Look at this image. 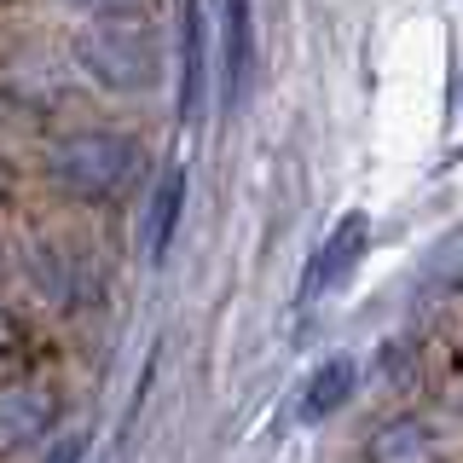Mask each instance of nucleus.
I'll use <instances>...</instances> for the list:
<instances>
[{"label": "nucleus", "mask_w": 463, "mask_h": 463, "mask_svg": "<svg viewBox=\"0 0 463 463\" xmlns=\"http://www.w3.org/2000/svg\"><path fill=\"white\" fill-rule=\"evenodd\" d=\"M139 174H145V145L139 134H122V128L64 134L47 156V180L76 203H116L139 185Z\"/></svg>", "instance_id": "nucleus-1"}, {"label": "nucleus", "mask_w": 463, "mask_h": 463, "mask_svg": "<svg viewBox=\"0 0 463 463\" xmlns=\"http://www.w3.org/2000/svg\"><path fill=\"white\" fill-rule=\"evenodd\" d=\"M76 58H81L87 76L116 87V93H145V87L156 81V41H151V29L134 24L128 12L87 29Z\"/></svg>", "instance_id": "nucleus-2"}, {"label": "nucleus", "mask_w": 463, "mask_h": 463, "mask_svg": "<svg viewBox=\"0 0 463 463\" xmlns=\"http://www.w3.org/2000/svg\"><path fill=\"white\" fill-rule=\"evenodd\" d=\"M365 243H371V221H365V214H342L336 232L325 238V250H318L313 267H307V301L325 296V289H342L347 279H354V267H359V255H365Z\"/></svg>", "instance_id": "nucleus-3"}, {"label": "nucleus", "mask_w": 463, "mask_h": 463, "mask_svg": "<svg viewBox=\"0 0 463 463\" xmlns=\"http://www.w3.org/2000/svg\"><path fill=\"white\" fill-rule=\"evenodd\" d=\"M221 76H226V105H243L255 76V0H226L221 12Z\"/></svg>", "instance_id": "nucleus-4"}, {"label": "nucleus", "mask_w": 463, "mask_h": 463, "mask_svg": "<svg viewBox=\"0 0 463 463\" xmlns=\"http://www.w3.org/2000/svg\"><path fill=\"white\" fill-rule=\"evenodd\" d=\"M203 105H209V24H203L197 0H185L180 6V116L197 122Z\"/></svg>", "instance_id": "nucleus-5"}, {"label": "nucleus", "mask_w": 463, "mask_h": 463, "mask_svg": "<svg viewBox=\"0 0 463 463\" xmlns=\"http://www.w3.org/2000/svg\"><path fill=\"white\" fill-rule=\"evenodd\" d=\"M347 394H354V359H325L301 394V423H325L330 411H342Z\"/></svg>", "instance_id": "nucleus-6"}, {"label": "nucleus", "mask_w": 463, "mask_h": 463, "mask_svg": "<svg viewBox=\"0 0 463 463\" xmlns=\"http://www.w3.org/2000/svg\"><path fill=\"white\" fill-rule=\"evenodd\" d=\"M180 203H185V168H168L163 185H156V209H151V255L163 260L174 243V226H180Z\"/></svg>", "instance_id": "nucleus-7"}, {"label": "nucleus", "mask_w": 463, "mask_h": 463, "mask_svg": "<svg viewBox=\"0 0 463 463\" xmlns=\"http://www.w3.org/2000/svg\"><path fill=\"white\" fill-rule=\"evenodd\" d=\"M376 463H434V446H429V429H417V423H400V429H388V434H376Z\"/></svg>", "instance_id": "nucleus-8"}, {"label": "nucleus", "mask_w": 463, "mask_h": 463, "mask_svg": "<svg viewBox=\"0 0 463 463\" xmlns=\"http://www.w3.org/2000/svg\"><path fill=\"white\" fill-rule=\"evenodd\" d=\"M70 6H81V12H99V18H122V12H134L139 0H70Z\"/></svg>", "instance_id": "nucleus-9"}]
</instances>
